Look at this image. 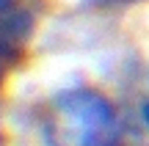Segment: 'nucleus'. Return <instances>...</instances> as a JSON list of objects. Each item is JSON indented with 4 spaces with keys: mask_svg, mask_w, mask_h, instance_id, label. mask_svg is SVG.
<instances>
[{
    "mask_svg": "<svg viewBox=\"0 0 149 146\" xmlns=\"http://www.w3.org/2000/svg\"><path fill=\"white\" fill-rule=\"evenodd\" d=\"M36 28L31 0H0V61H11L25 50Z\"/></svg>",
    "mask_w": 149,
    "mask_h": 146,
    "instance_id": "nucleus-2",
    "label": "nucleus"
},
{
    "mask_svg": "<svg viewBox=\"0 0 149 146\" xmlns=\"http://www.w3.org/2000/svg\"><path fill=\"white\" fill-rule=\"evenodd\" d=\"M50 146H119L122 124L116 110L97 91H69L55 99L47 124Z\"/></svg>",
    "mask_w": 149,
    "mask_h": 146,
    "instance_id": "nucleus-1",
    "label": "nucleus"
},
{
    "mask_svg": "<svg viewBox=\"0 0 149 146\" xmlns=\"http://www.w3.org/2000/svg\"><path fill=\"white\" fill-rule=\"evenodd\" d=\"M141 116H144V121H146V124H149V102L144 105V108H141Z\"/></svg>",
    "mask_w": 149,
    "mask_h": 146,
    "instance_id": "nucleus-3",
    "label": "nucleus"
}]
</instances>
